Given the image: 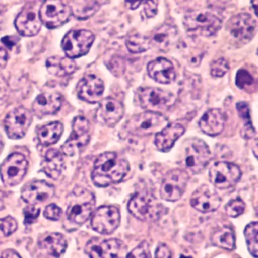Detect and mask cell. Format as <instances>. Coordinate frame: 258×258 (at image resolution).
Segmentation results:
<instances>
[{
    "instance_id": "cell-1",
    "label": "cell",
    "mask_w": 258,
    "mask_h": 258,
    "mask_svg": "<svg viewBox=\"0 0 258 258\" xmlns=\"http://www.w3.org/2000/svg\"><path fill=\"white\" fill-rule=\"evenodd\" d=\"M129 171V162L124 157L116 152H105L95 161L92 180L96 186L104 188L121 182Z\"/></svg>"
},
{
    "instance_id": "cell-2",
    "label": "cell",
    "mask_w": 258,
    "mask_h": 258,
    "mask_svg": "<svg viewBox=\"0 0 258 258\" xmlns=\"http://www.w3.org/2000/svg\"><path fill=\"white\" fill-rule=\"evenodd\" d=\"M127 208L136 218L144 222L157 221L164 213L162 204L147 187L137 190L128 202Z\"/></svg>"
},
{
    "instance_id": "cell-3",
    "label": "cell",
    "mask_w": 258,
    "mask_h": 258,
    "mask_svg": "<svg viewBox=\"0 0 258 258\" xmlns=\"http://www.w3.org/2000/svg\"><path fill=\"white\" fill-rule=\"evenodd\" d=\"M66 211L68 220L75 224L82 225L88 220L94 211L96 198L92 191L83 187H77L69 198Z\"/></svg>"
},
{
    "instance_id": "cell-4",
    "label": "cell",
    "mask_w": 258,
    "mask_h": 258,
    "mask_svg": "<svg viewBox=\"0 0 258 258\" xmlns=\"http://www.w3.org/2000/svg\"><path fill=\"white\" fill-rule=\"evenodd\" d=\"M183 25L190 36L208 37L218 32L222 20L209 10H195L185 15Z\"/></svg>"
},
{
    "instance_id": "cell-5",
    "label": "cell",
    "mask_w": 258,
    "mask_h": 258,
    "mask_svg": "<svg viewBox=\"0 0 258 258\" xmlns=\"http://www.w3.org/2000/svg\"><path fill=\"white\" fill-rule=\"evenodd\" d=\"M167 124L168 120L161 113L146 111L130 118L124 129L131 135L146 137L157 134Z\"/></svg>"
},
{
    "instance_id": "cell-6",
    "label": "cell",
    "mask_w": 258,
    "mask_h": 258,
    "mask_svg": "<svg viewBox=\"0 0 258 258\" xmlns=\"http://www.w3.org/2000/svg\"><path fill=\"white\" fill-rule=\"evenodd\" d=\"M138 96L142 108L161 114L170 109L176 102V97L173 93L156 87L141 89Z\"/></svg>"
},
{
    "instance_id": "cell-7",
    "label": "cell",
    "mask_w": 258,
    "mask_h": 258,
    "mask_svg": "<svg viewBox=\"0 0 258 258\" xmlns=\"http://www.w3.org/2000/svg\"><path fill=\"white\" fill-rule=\"evenodd\" d=\"M183 163L194 174L202 172L209 164L211 151L201 139H191L187 142L184 150Z\"/></svg>"
},
{
    "instance_id": "cell-8",
    "label": "cell",
    "mask_w": 258,
    "mask_h": 258,
    "mask_svg": "<svg viewBox=\"0 0 258 258\" xmlns=\"http://www.w3.org/2000/svg\"><path fill=\"white\" fill-rule=\"evenodd\" d=\"M39 15L42 24L49 29H54L67 23L72 12L61 0H46L39 10Z\"/></svg>"
},
{
    "instance_id": "cell-9",
    "label": "cell",
    "mask_w": 258,
    "mask_h": 258,
    "mask_svg": "<svg viewBox=\"0 0 258 258\" xmlns=\"http://www.w3.org/2000/svg\"><path fill=\"white\" fill-rule=\"evenodd\" d=\"M95 40V36L87 30H74L66 34L61 46L67 57L77 58L88 53Z\"/></svg>"
},
{
    "instance_id": "cell-10",
    "label": "cell",
    "mask_w": 258,
    "mask_h": 258,
    "mask_svg": "<svg viewBox=\"0 0 258 258\" xmlns=\"http://www.w3.org/2000/svg\"><path fill=\"white\" fill-rule=\"evenodd\" d=\"M28 162L21 153L11 154L0 166V177L6 186H16L23 180L28 170Z\"/></svg>"
},
{
    "instance_id": "cell-11",
    "label": "cell",
    "mask_w": 258,
    "mask_h": 258,
    "mask_svg": "<svg viewBox=\"0 0 258 258\" xmlns=\"http://www.w3.org/2000/svg\"><path fill=\"white\" fill-rule=\"evenodd\" d=\"M188 175L180 169H173L166 173L161 182L160 196L167 202L179 200L186 189Z\"/></svg>"
},
{
    "instance_id": "cell-12",
    "label": "cell",
    "mask_w": 258,
    "mask_h": 258,
    "mask_svg": "<svg viewBox=\"0 0 258 258\" xmlns=\"http://www.w3.org/2000/svg\"><path fill=\"white\" fill-rule=\"evenodd\" d=\"M241 169L233 163L217 162L209 170L210 181L218 189L232 188L241 179Z\"/></svg>"
},
{
    "instance_id": "cell-13",
    "label": "cell",
    "mask_w": 258,
    "mask_h": 258,
    "mask_svg": "<svg viewBox=\"0 0 258 258\" xmlns=\"http://www.w3.org/2000/svg\"><path fill=\"white\" fill-rule=\"evenodd\" d=\"M90 123L82 116L75 117L72 123V132L62 146L63 153L73 156L90 142Z\"/></svg>"
},
{
    "instance_id": "cell-14",
    "label": "cell",
    "mask_w": 258,
    "mask_h": 258,
    "mask_svg": "<svg viewBox=\"0 0 258 258\" xmlns=\"http://www.w3.org/2000/svg\"><path fill=\"white\" fill-rule=\"evenodd\" d=\"M33 117L31 111L24 107H18L7 114L4 120V128L12 140L23 138L28 132Z\"/></svg>"
},
{
    "instance_id": "cell-15",
    "label": "cell",
    "mask_w": 258,
    "mask_h": 258,
    "mask_svg": "<svg viewBox=\"0 0 258 258\" xmlns=\"http://www.w3.org/2000/svg\"><path fill=\"white\" fill-rule=\"evenodd\" d=\"M120 223V213L117 207L113 205H103L99 207L91 219L93 230L102 235L113 233Z\"/></svg>"
},
{
    "instance_id": "cell-16",
    "label": "cell",
    "mask_w": 258,
    "mask_h": 258,
    "mask_svg": "<svg viewBox=\"0 0 258 258\" xmlns=\"http://www.w3.org/2000/svg\"><path fill=\"white\" fill-rule=\"evenodd\" d=\"M226 30L238 43H247L256 34V20L250 14L241 13L229 19Z\"/></svg>"
},
{
    "instance_id": "cell-17",
    "label": "cell",
    "mask_w": 258,
    "mask_h": 258,
    "mask_svg": "<svg viewBox=\"0 0 258 258\" xmlns=\"http://www.w3.org/2000/svg\"><path fill=\"white\" fill-rule=\"evenodd\" d=\"M123 242L117 238H93L86 245L85 253L92 258H117L123 253Z\"/></svg>"
},
{
    "instance_id": "cell-18",
    "label": "cell",
    "mask_w": 258,
    "mask_h": 258,
    "mask_svg": "<svg viewBox=\"0 0 258 258\" xmlns=\"http://www.w3.org/2000/svg\"><path fill=\"white\" fill-rule=\"evenodd\" d=\"M15 26L24 37H33L40 32L42 22L35 5L27 4L16 18Z\"/></svg>"
},
{
    "instance_id": "cell-19",
    "label": "cell",
    "mask_w": 258,
    "mask_h": 258,
    "mask_svg": "<svg viewBox=\"0 0 258 258\" xmlns=\"http://www.w3.org/2000/svg\"><path fill=\"white\" fill-rule=\"evenodd\" d=\"M221 202V198L213 188L208 185H202L193 192L190 205L196 211L208 214L218 209Z\"/></svg>"
},
{
    "instance_id": "cell-20",
    "label": "cell",
    "mask_w": 258,
    "mask_h": 258,
    "mask_svg": "<svg viewBox=\"0 0 258 258\" xmlns=\"http://www.w3.org/2000/svg\"><path fill=\"white\" fill-rule=\"evenodd\" d=\"M124 113V107L121 102L113 98H106L99 103L96 118L101 124L113 127L123 118Z\"/></svg>"
},
{
    "instance_id": "cell-21",
    "label": "cell",
    "mask_w": 258,
    "mask_h": 258,
    "mask_svg": "<svg viewBox=\"0 0 258 258\" xmlns=\"http://www.w3.org/2000/svg\"><path fill=\"white\" fill-rule=\"evenodd\" d=\"M53 185L46 181L37 180L28 182L22 190V198L29 205L44 203L55 196Z\"/></svg>"
},
{
    "instance_id": "cell-22",
    "label": "cell",
    "mask_w": 258,
    "mask_h": 258,
    "mask_svg": "<svg viewBox=\"0 0 258 258\" xmlns=\"http://www.w3.org/2000/svg\"><path fill=\"white\" fill-rule=\"evenodd\" d=\"M104 90L103 81L99 77L95 75H87L78 84V97L88 103H97L101 100Z\"/></svg>"
},
{
    "instance_id": "cell-23",
    "label": "cell",
    "mask_w": 258,
    "mask_h": 258,
    "mask_svg": "<svg viewBox=\"0 0 258 258\" xmlns=\"http://www.w3.org/2000/svg\"><path fill=\"white\" fill-rule=\"evenodd\" d=\"M37 247L42 256L58 257L67 249V240L62 234L46 232L39 238Z\"/></svg>"
},
{
    "instance_id": "cell-24",
    "label": "cell",
    "mask_w": 258,
    "mask_h": 258,
    "mask_svg": "<svg viewBox=\"0 0 258 258\" xmlns=\"http://www.w3.org/2000/svg\"><path fill=\"white\" fill-rule=\"evenodd\" d=\"M63 96L56 92L39 95L33 103V112L39 117L56 114L62 105Z\"/></svg>"
},
{
    "instance_id": "cell-25",
    "label": "cell",
    "mask_w": 258,
    "mask_h": 258,
    "mask_svg": "<svg viewBox=\"0 0 258 258\" xmlns=\"http://www.w3.org/2000/svg\"><path fill=\"white\" fill-rule=\"evenodd\" d=\"M149 77L158 84H169L176 79V74L171 61L165 58H158L148 64Z\"/></svg>"
},
{
    "instance_id": "cell-26",
    "label": "cell",
    "mask_w": 258,
    "mask_h": 258,
    "mask_svg": "<svg viewBox=\"0 0 258 258\" xmlns=\"http://www.w3.org/2000/svg\"><path fill=\"white\" fill-rule=\"evenodd\" d=\"M178 31L176 27L171 25H163L155 30L151 38V46L161 52L170 50L178 40Z\"/></svg>"
},
{
    "instance_id": "cell-27",
    "label": "cell",
    "mask_w": 258,
    "mask_h": 258,
    "mask_svg": "<svg viewBox=\"0 0 258 258\" xmlns=\"http://www.w3.org/2000/svg\"><path fill=\"white\" fill-rule=\"evenodd\" d=\"M184 132L185 127L180 123H168L155 135V146L161 152H168L174 146L176 140L183 135Z\"/></svg>"
},
{
    "instance_id": "cell-28",
    "label": "cell",
    "mask_w": 258,
    "mask_h": 258,
    "mask_svg": "<svg viewBox=\"0 0 258 258\" xmlns=\"http://www.w3.org/2000/svg\"><path fill=\"white\" fill-rule=\"evenodd\" d=\"M226 118L224 114L217 108L208 110L199 120V127L210 137H216L224 129Z\"/></svg>"
},
{
    "instance_id": "cell-29",
    "label": "cell",
    "mask_w": 258,
    "mask_h": 258,
    "mask_svg": "<svg viewBox=\"0 0 258 258\" xmlns=\"http://www.w3.org/2000/svg\"><path fill=\"white\" fill-rule=\"evenodd\" d=\"M64 161L62 155L57 149H49L45 155L43 162V170L49 177L57 179L64 169Z\"/></svg>"
},
{
    "instance_id": "cell-30",
    "label": "cell",
    "mask_w": 258,
    "mask_h": 258,
    "mask_svg": "<svg viewBox=\"0 0 258 258\" xmlns=\"http://www.w3.org/2000/svg\"><path fill=\"white\" fill-rule=\"evenodd\" d=\"M46 68L51 75L57 77H66L72 75L78 69L73 58L52 56L46 61Z\"/></svg>"
},
{
    "instance_id": "cell-31",
    "label": "cell",
    "mask_w": 258,
    "mask_h": 258,
    "mask_svg": "<svg viewBox=\"0 0 258 258\" xmlns=\"http://www.w3.org/2000/svg\"><path fill=\"white\" fill-rule=\"evenodd\" d=\"M64 127L60 122H52L39 129L37 137L42 146H48L55 144L61 138Z\"/></svg>"
},
{
    "instance_id": "cell-32",
    "label": "cell",
    "mask_w": 258,
    "mask_h": 258,
    "mask_svg": "<svg viewBox=\"0 0 258 258\" xmlns=\"http://www.w3.org/2000/svg\"><path fill=\"white\" fill-rule=\"evenodd\" d=\"M72 14L78 19H84L91 16L99 10V4L96 0H69Z\"/></svg>"
},
{
    "instance_id": "cell-33",
    "label": "cell",
    "mask_w": 258,
    "mask_h": 258,
    "mask_svg": "<svg viewBox=\"0 0 258 258\" xmlns=\"http://www.w3.org/2000/svg\"><path fill=\"white\" fill-rule=\"evenodd\" d=\"M211 241L214 245L225 250H232L235 248V238L233 231L226 226L220 228L213 234Z\"/></svg>"
},
{
    "instance_id": "cell-34",
    "label": "cell",
    "mask_w": 258,
    "mask_h": 258,
    "mask_svg": "<svg viewBox=\"0 0 258 258\" xmlns=\"http://www.w3.org/2000/svg\"><path fill=\"white\" fill-rule=\"evenodd\" d=\"M236 109L238 115L244 121V127L241 131V136L246 140L253 138L256 135V131L252 124L248 104L245 102H238L236 105Z\"/></svg>"
},
{
    "instance_id": "cell-35",
    "label": "cell",
    "mask_w": 258,
    "mask_h": 258,
    "mask_svg": "<svg viewBox=\"0 0 258 258\" xmlns=\"http://www.w3.org/2000/svg\"><path fill=\"white\" fill-rule=\"evenodd\" d=\"M126 46L130 52L134 54L146 52L151 47L149 38L141 34H135L128 37L126 40Z\"/></svg>"
},
{
    "instance_id": "cell-36",
    "label": "cell",
    "mask_w": 258,
    "mask_h": 258,
    "mask_svg": "<svg viewBox=\"0 0 258 258\" xmlns=\"http://www.w3.org/2000/svg\"><path fill=\"white\" fill-rule=\"evenodd\" d=\"M244 236L247 248L252 256L256 257L258 251V223L256 221L249 223L244 229Z\"/></svg>"
},
{
    "instance_id": "cell-37",
    "label": "cell",
    "mask_w": 258,
    "mask_h": 258,
    "mask_svg": "<svg viewBox=\"0 0 258 258\" xmlns=\"http://www.w3.org/2000/svg\"><path fill=\"white\" fill-rule=\"evenodd\" d=\"M245 207V203L239 198H237V199L229 201L226 204L225 209H226V212L228 216L235 218V217H239L244 213Z\"/></svg>"
},
{
    "instance_id": "cell-38",
    "label": "cell",
    "mask_w": 258,
    "mask_h": 258,
    "mask_svg": "<svg viewBox=\"0 0 258 258\" xmlns=\"http://www.w3.org/2000/svg\"><path fill=\"white\" fill-rule=\"evenodd\" d=\"M229 69V66L227 60L221 57L214 60L211 63V75L214 78H222L227 73Z\"/></svg>"
},
{
    "instance_id": "cell-39",
    "label": "cell",
    "mask_w": 258,
    "mask_h": 258,
    "mask_svg": "<svg viewBox=\"0 0 258 258\" xmlns=\"http://www.w3.org/2000/svg\"><path fill=\"white\" fill-rule=\"evenodd\" d=\"M253 83V77L247 70L240 69L238 71L235 78V84L238 88L244 90L246 87H250Z\"/></svg>"
},
{
    "instance_id": "cell-40",
    "label": "cell",
    "mask_w": 258,
    "mask_h": 258,
    "mask_svg": "<svg viewBox=\"0 0 258 258\" xmlns=\"http://www.w3.org/2000/svg\"><path fill=\"white\" fill-rule=\"evenodd\" d=\"M17 228V221L11 216L0 219V230L2 231L5 236H9L14 233Z\"/></svg>"
},
{
    "instance_id": "cell-41",
    "label": "cell",
    "mask_w": 258,
    "mask_h": 258,
    "mask_svg": "<svg viewBox=\"0 0 258 258\" xmlns=\"http://www.w3.org/2000/svg\"><path fill=\"white\" fill-rule=\"evenodd\" d=\"M127 258H149L151 257L149 243L146 241H142L132 251L126 255Z\"/></svg>"
},
{
    "instance_id": "cell-42",
    "label": "cell",
    "mask_w": 258,
    "mask_h": 258,
    "mask_svg": "<svg viewBox=\"0 0 258 258\" xmlns=\"http://www.w3.org/2000/svg\"><path fill=\"white\" fill-rule=\"evenodd\" d=\"M108 66L111 73L117 77L123 75L126 70V63L121 57H114L110 61Z\"/></svg>"
},
{
    "instance_id": "cell-43",
    "label": "cell",
    "mask_w": 258,
    "mask_h": 258,
    "mask_svg": "<svg viewBox=\"0 0 258 258\" xmlns=\"http://www.w3.org/2000/svg\"><path fill=\"white\" fill-rule=\"evenodd\" d=\"M40 208H36L34 205H31L24 209V216H25V224L31 225L37 221L40 215Z\"/></svg>"
},
{
    "instance_id": "cell-44",
    "label": "cell",
    "mask_w": 258,
    "mask_h": 258,
    "mask_svg": "<svg viewBox=\"0 0 258 258\" xmlns=\"http://www.w3.org/2000/svg\"><path fill=\"white\" fill-rule=\"evenodd\" d=\"M43 215L48 220L57 221L60 220L62 215V210L55 204H50L46 206Z\"/></svg>"
},
{
    "instance_id": "cell-45",
    "label": "cell",
    "mask_w": 258,
    "mask_h": 258,
    "mask_svg": "<svg viewBox=\"0 0 258 258\" xmlns=\"http://www.w3.org/2000/svg\"><path fill=\"white\" fill-rule=\"evenodd\" d=\"M144 13L147 18H152L158 12V2L157 0H146L144 3Z\"/></svg>"
},
{
    "instance_id": "cell-46",
    "label": "cell",
    "mask_w": 258,
    "mask_h": 258,
    "mask_svg": "<svg viewBox=\"0 0 258 258\" xmlns=\"http://www.w3.org/2000/svg\"><path fill=\"white\" fill-rule=\"evenodd\" d=\"M155 256L158 258H170L172 256V253L166 244H160L155 250Z\"/></svg>"
},
{
    "instance_id": "cell-47",
    "label": "cell",
    "mask_w": 258,
    "mask_h": 258,
    "mask_svg": "<svg viewBox=\"0 0 258 258\" xmlns=\"http://www.w3.org/2000/svg\"><path fill=\"white\" fill-rule=\"evenodd\" d=\"M7 88H8V86H7V81L4 79V77L0 75V101L3 100L6 97Z\"/></svg>"
},
{
    "instance_id": "cell-48",
    "label": "cell",
    "mask_w": 258,
    "mask_h": 258,
    "mask_svg": "<svg viewBox=\"0 0 258 258\" xmlns=\"http://www.w3.org/2000/svg\"><path fill=\"white\" fill-rule=\"evenodd\" d=\"M8 61V54L7 51L0 47V70H2L7 64Z\"/></svg>"
},
{
    "instance_id": "cell-49",
    "label": "cell",
    "mask_w": 258,
    "mask_h": 258,
    "mask_svg": "<svg viewBox=\"0 0 258 258\" xmlns=\"http://www.w3.org/2000/svg\"><path fill=\"white\" fill-rule=\"evenodd\" d=\"M19 41V39L16 37H5L2 39L3 43L7 47H13Z\"/></svg>"
},
{
    "instance_id": "cell-50",
    "label": "cell",
    "mask_w": 258,
    "mask_h": 258,
    "mask_svg": "<svg viewBox=\"0 0 258 258\" xmlns=\"http://www.w3.org/2000/svg\"><path fill=\"white\" fill-rule=\"evenodd\" d=\"M1 256L4 258L21 257V256L19 254V253H17L16 250H12V249H8V250H6L5 251L2 253Z\"/></svg>"
},
{
    "instance_id": "cell-51",
    "label": "cell",
    "mask_w": 258,
    "mask_h": 258,
    "mask_svg": "<svg viewBox=\"0 0 258 258\" xmlns=\"http://www.w3.org/2000/svg\"><path fill=\"white\" fill-rule=\"evenodd\" d=\"M25 3L29 4H34V5H36V4H43V2H45L46 0H24Z\"/></svg>"
},
{
    "instance_id": "cell-52",
    "label": "cell",
    "mask_w": 258,
    "mask_h": 258,
    "mask_svg": "<svg viewBox=\"0 0 258 258\" xmlns=\"http://www.w3.org/2000/svg\"><path fill=\"white\" fill-rule=\"evenodd\" d=\"M4 140H3L2 136L0 135V155L2 153L3 149H4Z\"/></svg>"
}]
</instances>
